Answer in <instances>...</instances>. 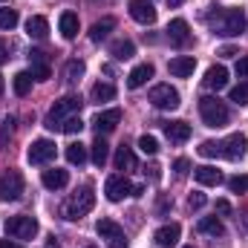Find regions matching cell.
<instances>
[{"instance_id": "cell-1", "label": "cell", "mask_w": 248, "mask_h": 248, "mask_svg": "<svg viewBox=\"0 0 248 248\" xmlns=\"http://www.w3.org/2000/svg\"><path fill=\"white\" fill-rule=\"evenodd\" d=\"M214 12L205 15L208 26L214 29V35H222V38H237L243 29H246V15L243 9H222V6H211Z\"/></svg>"}, {"instance_id": "cell-2", "label": "cell", "mask_w": 248, "mask_h": 248, "mask_svg": "<svg viewBox=\"0 0 248 248\" xmlns=\"http://www.w3.org/2000/svg\"><path fill=\"white\" fill-rule=\"evenodd\" d=\"M81 104H84L81 95H63V98H58V101L52 104V110L46 113V127L61 133L63 122H66L69 116H78V113H81Z\"/></svg>"}, {"instance_id": "cell-3", "label": "cell", "mask_w": 248, "mask_h": 248, "mask_svg": "<svg viewBox=\"0 0 248 248\" xmlns=\"http://www.w3.org/2000/svg\"><path fill=\"white\" fill-rule=\"evenodd\" d=\"M93 205H95V193H93V185H84L78 193H72L69 199H66V205H63V219H81V217H87L90 211H93Z\"/></svg>"}, {"instance_id": "cell-4", "label": "cell", "mask_w": 248, "mask_h": 248, "mask_svg": "<svg viewBox=\"0 0 248 248\" xmlns=\"http://www.w3.org/2000/svg\"><path fill=\"white\" fill-rule=\"evenodd\" d=\"M199 116H202V122L208 124V127H225L228 119H231V113H228V107L219 101V98H214V95H205V98H199Z\"/></svg>"}, {"instance_id": "cell-5", "label": "cell", "mask_w": 248, "mask_h": 248, "mask_svg": "<svg viewBox=\"0 0 248 248\" xmlns=\"http://www.w3.org/2000/svg\"><path fill=\"white\" fill-rule=\"evenodd\" d=\"M6 234L15 237V240H32V237L38 234V219L29 217V214L9 217V219H6Z\"/></svg>"}, {"instance_id": "cell-6", "label": "cell", "mask_w": 248, "mask_h": 248, "mask_svg": "<svg viewBox=\"0 0 248 248\" xmlns=\"http://www.w3.org/2000/svg\"><path fill=\"white\" fill-rule=\"evenodd\" d=\"M95 231H98V237H101L110 248H127V234H124V228L116 219H110V217L98 219V222H95Z\"/></svg>"}, {"instance_id": "cell-7", "label": "cell", "mask_w": 248, "mask_h": 248, "mask_svg": "<svg viewBox=\"0 0 248 248\" xmlns=\"http://www.w3.org/2000/svg\"><path fill=\"white\" fill-rule=\"evenodd\" d=\"M147 101H150L153 107H159V110H176V107L182 104V98H179V90H173L170 84H156V87L150 90Z\"/></svg>"}, {"instance_id": "cell-8", "label": "cell", "mask_w": 248, "mask_h": 248, "mask_svg": "<svg viewBox=\"0 0 248 248\" xmlns=\"http://www.w3.org/2000/svg\"><path fill=\"white\" fill-rule=\"evenodd\" d=\"M23 193V176L17 170H9L0 176V199L3 202H17Z\"/></svg>"}, {"instance_id": "cell-9", "label": "cell", "mask_w": 248, "mask_h": 248, "mask_svg": "<svg viewBox=\"0 0 248 248\" xmlns=\"http://www.w3.org/2000/svg\"><path fill=\"white\" fill-rule=\"evenodd\" d=\"M219 150H222V156H225L228 162H240L248 150V139L243 133H231L225 141H219Z\"/></svg>"}, {"instance_id": "cell-10", "label": "cell", "mask_w": 248, "mask_h": 248, "mask_svg": "<svg viewBox=\"0 0 248 248\" xmlns=\"http://www.w3.org/2000/svg\"><path fill=\"white\" fill-rule=\"evenodd\" d=\"M26 159H29V165H46V162H52V159H55V141H49V139L32 141Z\"/></svg>"}, {"instance_id": "cell-11", "label": "cell", "mask_w": 248, "mask_h": 248, "mask_svg": "<svg viewBox=\"0 0 248 248\" xmlns=\"http://www.w3.org/2000/svg\"><path fill=\"white\" fill-rule=\"evenodd\" d=\"M130 17L141 26H150L156 23V9L150 0H130Z\"/></svg>"}, {"instance_id": "cell-12", "label": "cell", "mask_w": 248, "mask_h": 248, "mask_svg": "<svg viewBox=\"0 0 248 248\" xmlns=\"http://www.w3.org/2000/svg\"><path fill=\"white\" fill-rule=\"evenodd\" d=\"M165 32H168V41H170L173 46H187V44H190V26H187L185 17H176V20H170Z\"/></svg>"}, {"instance_id": "cell-13", "label": "cell", "mask_w": 248, "mask_h": 248, "mask_svg": "<svg viewBox=\"0 0 248 248\" xmlns=\"http://www.w3.org/2000/svg\"><path fill=\"white\" fill-rule=\"evenodd\" d=\"M104 193H107L110 202H122L124 196H133V185L124 176H110L107 185H104Z\"/></svg>"}, {"instance_id": "cell-14", "label": "cell", "mask_w": 248, "mask_h": 248, "mask_svg": "<svg viewBox=\"0 0 248 248\" xmlns=\"http://www.w3.org/2000/svg\"><path fill=\"white\" fill-rule=\"evenodd\" d=\"M122 122V110L119 107H113V110H104V113H98L95 119H93V127H95V133L101 136V133H113L116 127Z\"/></svg>"}, {"instance_id": "cell-15", "label": "cell", "mask_w": 248, "mask_h": 248, "mask_svg": "<svg viewBox=\"0 0 248 248\" xmlns=\"http://www.w3.org/2000/svg\"><path fill=\"white\" fill-rule=\"evenodd\" d=\"M179 234H182V228H179V222H168V225H162L156 234H153V243L159 248H173L179 243Z\"/></svg>"}, {"instance_id": "cell-16", "label": "cell", "mask_w": 248, "mask_h": 248, "mask_svg": "<svg viewBox=\"0 0 248 248\" xmlns=\"http://www.w3.org/2000/svg\"><path fill=\"white\" fill-rule=\"evenodd\" d=\"M193 179H196L199 185H205V187L222 185V173H219L214 165H202V168H193Z\"/></svg>"}, {"instance_id": "cell-17", "label": "cell", "mask_w": 248, "mask_h": 248, "mask_svg": "<svg viewBox=\"0 0 248 248\" xmlns=\"http://www.w3.org/2000/svg\"><path fill=\"white\" fill-rule=\"evenodd\" d=\"M205 87L208 90H225L228 87V69L222 66V63H217V66H211L208 72H205Z\"/></svg>"}, {"instance_id": "cell-18", "label": "cell", "mask_w": 248, "mask_h": 248, "mask_svg": "<svg viewBox=\"0 0 248 248\" xmlns=\"http://www.w3.org/2000/svg\"><path fill=\"white\" fill-rule=\"evenodd\" d=\"M162 130H165V136L173 144H185L187 139H190V124H185V122H165Z\"/></svg>"}, {"instance_id": "cell-19", "label": "cell", "mask_w": 248, "mask_h": 248, "mask_svg": "<svg viewBox=\"0 0 248 248\" xmlns=\"http://www.w3.org/2000/svg\"><path fill=\"white\" fill-rule=\"evenodd\" d=\"M150 78H153V63H139V66H133V72L127 75V87H130V90H139V87H144Z\"/></svg>"}, {"instance_id": "cell-20", "label": "cell", "mask_w": 248, "mask_h": 248, "mask_svg": "<svg viewBox=\"0 0 248 248\" xmlns=\"http://www.w3.org/2000/svg\"><path fill=\"white\" fill-rule=\"evenodd\" d=\"M29 75L35 78V81H46L52 72H49V63H46V55L44 52H29Z\"/></svg>"}, {"instance_id": "cell-21", "label": "cell", "mask_w": 248, "mask_h": 248, "mask_svg": "<svg viewBox=\"0 0 248 248\" xmlns=\"http://www.w3.org/2000/svg\"><path fill=\"white\" fill-rule=\"evenodd\" d=\"M168 69H170V75H176V78H187V75H193V69H196V58H193V55H179V58H173V61L168 63Z\"/></svg>"}, {"instance_id": "cell-22", "label": "cell", "mask_w": 248, "mask_h": 248, "mask_svg": "<svg viewBox=\"0 0 248 248\" xmlns=\"http://www.w3.org/2000/svg\"><path fill=\"white\" fill-rule=\"evenodd\" d=\"M41 182H44V187H49V190H61L69 182V173L61 170V168H52V170H44L41 173Z\"/></svg>"}, {"instance_id": "cell-23", "label": "cell", "mask_w": 248, "mask_h": 248, "mask_svg": "<svg viewBox=\"0 0 248 248\" xmlns=\"http://www.w3.org/2000/svg\"><path fill=\"white\" fill-rule=\"evenodd\" d=\"M26 35L35 38V41H44V38L49 35V20L41 17V15H32V17L26 20Z\"/></svg>"}, {"instance_id": "cell-24", "label": "cell", "mask_w": 248, "mask_h": 248, "mask_svg": "<svg viewBox=\"0 0 248 248\" xmlns=\"http://www.w3.org/2000/svg\"><path fill=\"white\" fill-rule=\"evenodd\" d=\"M113 29H116V17H101L98 23H93V29H90V41H93V44H101Z\"/></svg>"}, {"instance_id": "cell-25", "label": "cell", "mask_w": 248, "mask_h": 248, "mask_svg": "<svg viewBox=\"0 0 248 248\" xmlns=\"http://www.w3.org/2000/svg\"><path fill=\"white\" fill-rule=\"evenodd\" d=\"M196 231L205 234V237H214V240L225 234V228H222V222H219L217 217H202V219L196 222Z\"/></svg>"}, {"instance_id": "cell-26", "label": "cell", "mask_w": 248, "mask_h": 248, "mask_svg": "<svg viewBox=\"0 0 248 248\" xmlns=\"http://www.w3.org/2000/svg\"><path fill=\"white\" fill-rule=\"evenodd\" d=\"M58 29H61V35L66 41H72L78 35V15L75 12H63L61 20H58Z\"/></svg>"}, {"instance_id": "cell-27", "label": "cell", "mask_w": 248, "mask_h": 248, "mask_svg": "<svg viewBox=\"0 0 248 248\" xmlns=\"http://www.w3.org/2000/svg\"><path fill=\"white\" fill-rule=\"evenodd\" d=\"M110 55L116 58V61H130L133 55H136V44L133 41H113V46H110Z\"/></svg>"}, {"instance_id": "cell-28", "label": "cell", "mask_w": 248, "mask_h": 248, "mask_svg": "<svg viewBox=\"0 0 248 248\" xmlns=\"http://www.w3.org/2000/svg\"><path fill=\"white\" fill-rule=\"evenodd\" d=\"M90 98H93L95 104H104V101H113V98H116V87H113V84H101V81H98V84L93 87V93H90Z\"/></svg>"}, {"instance_id": "cell-29", "label": "cell", "mask_w": 248, "mask_h": 248, "mask_svg": "<svg viewBox=\"0 0 248 248\" xmlns=\"http://www.w3.org/2000/svg\"><path fill=\"white\" fill-rule=\"evenodd\" d=\"M116 170H136V153L130 150V147H119V153H116Z\"/></svg>"}, {"instance_id": "cell-30", "label": "cell", "mask_w": 248, "mask_h": 248, "mask_svg": "<svg viewBox=\"0 0 248 248\" xmlns=\"http://www.w3.org/2000/svg\"><path fill=\"white\" fill-rule=\"evenodd\" d=\"M87 159H90V156H87V147H84L81 141H75V144L66 147V162H69V165H78V168H81Z\"/></svg>"}, {"instance_id": "cell-31", "label": "cell", "mask_w": 248, "mask_h": 248, "mask_svg": "<svg viewBox=\"0 0 248 248\" xmlns=\"http://www.w3.org/2000/svg\"><path fill=\"white\" fill-rule=\"evenodd\" d=\"M107 156H110V147H107V141L98 136L95 141H93V165H98V168H104V162H107Z\"/></svg>"}, {"instance_id": "cell-32", "label": "cell", "mask_w": 248, "mask_h": 248, "mask_svg": "<svg viewBox=\"0 0 248 248\" xmlns=\"http://www.w3.org/2000/svg\"><path fill=\"white\" fill-rule=\"evenodd\" d=\"M32 81H35V78H32L29 72H17V75H15V81H12V87H15V95H20V98H23V95H29V90H32Z\"/></svg>"}, {"instance_id": "cell-33", "label": "cell", "mask_w": 248, "mask_h": 248, "mask_svg": "<svg viewBox=\"0 0 248 248\" xmlns=\"http://www.w3.org/2000/svg\"><path fill=\"white\" fill-rule=\"evenodd\" d=\"M81 75H84V61H69L63 66V78H66V84H78L81 81Z\"/></svg>"}, {"instance_id": "cell-34", "label": "cell", "mask_w": 248, "mask_h": 248, "mask_svg": "<svg viewBox=\"0 0 248 248\" xmlns=\"http://www.w3.org/2000/svg\"><path fill=\"white\" fill-rule=\"evenodd\" d=\"M139 150H141L144 156H156V153H159V141H156V136H147V133H144V136L139 139Z\"/></svg>"}, {"instance_id": "cell-35", "label": "cell", "mask_w": 248, "mask_h": 248, "mask_svg": "<svg viewBox=\"0 0 248 248\" xmlns=\"http://www.w3.org/2000/svg\"><path fill=\"white\" fill-rule=\"evenodd\" d=\"M228 98L234 101V104H240V107H246L248 104V84H237V87H231V93H228Z\"/></svg>"}, {"instance_id": "cell-36", "label": "cell", "mask_w": 248, "mask_h": 248, "mask_svg": "<svg viewBox=\"0 0 248 248\" xmlns=\"http://www.w3.org/2000/svg\"><path fill=\"white\" fill-rule=\"evenodd\" d=\"M17 26V12L15 9H0V29H15Z\"/></svg>"}, {"instance_id": "cell-37", "label": "cell", "mask_w": 248, "mask_h": 248, "mask_svg": "<svg viewBox=\"0 0 248 248\" xmlns=\"http://www.w3.org/2000/svg\"><path fill=\"white\" fill-rule=\"evenodd\" d=\"M228 190H231V193H248V176L246 173L231 176V179H228Z\"/></svg>"}, {"instance_id": "cell-38", "label": "cell", "mask_w": 248, "mask_h": 248, "mask_svg": "<svg viewBox=\"0 0 248 248\" xmlns=\"http://www.w3.org/2000/svg\"><path fill=\"white\" fill-rule=\"evenodd\" d=\"M199 156H205V159L222 156V150H219V141H202V144H199Z\"/></svg>"}, {"instance_id": "cell-39", "label": "cell", "mask_w": 248, "mask_h": 248, "mask_svg": "<svg viewBox=\"0 0 248 248\" xmlns=\"http://www.w3.org/2000/svg\"><path fill=\"white\" fill-rule=\"evenodd\" d=\"M84 130V122H81V116H69L66 122H63L61 133H69V136H75V133H81Z\"/></svg>"}, {"instance_id": "cell-40", "label": "cell", "mask_w": 248, "mask_h": 248, "mask_svg": "<svg viewBox=\"0 0 248 248\" xmlns=\"http://www.w3.org/2000/svg\"><path fill=\"white\" fill-rule=\"evenodd\" d=\"M187 170H190V162H187V159H176V162H173V173H176L179 179L187 176Z\"/></svg>"}, {"instance_id": "cell-41", "label": "cell", "mask_w": 248, "mask_h": 248, "mask_svg": "<svg viewBox=\"0 0 248 248\" xmlns=\"http://www.w3.org/2000/svg\"><path fill=\"white\" fill-rule=\"evenodd\" d=\"M205 202H208V196H205V193H190V199H187V205H190L193 211H199Z\"/></svg>"}, {"instance_id": "cell-42", "label": "cell", "mask_w": 248, "mask_h": 248, "mask_svg": "<svg viewBox=\"0 0 248 248\" xmlns=\"http://www.w3.org/2000/svg\"><path fill=\"white\" fill-rule=\"evenodd\" d=\"M237 78H248V55L237 61Z\"/></svg>"}, {"instance_id": "cell-43", "label": "cell", "mask_w": 248, "mask_h": 248, "mask_svg": "<svg viewBox=\"0 0 248 248\" xmlns=\"http://www.w3.org/2000/svg\"><path fill=\"white\" fill-rule=\"evenodd\" d=\"M217 55H219V58H234V55H237V49H234V46H222Z\"/></svg>"}, {"instance_id": "cell-44", "label": "cell", "mask_w": 248, "mask_h": 248, "mask_svg": "<svg viewBox=\"0 0 248 248\" xmlns=\"http://www.w3.org/2000/svg\"><path fill=\"white\" fill-rule=\"evenodd\" d=\"M144 173H147V176H150V179H153V182H159V176H162V173H159V168H156V165H150V168H147V170H144Z\"/></svg>"}, {"instance_id": "cell-45", "label": "cell", "mask_w": 248, "mask_h": 248, "mask_svg": "<svg viewBox=\"0 0 248 248\" xmlns=\"http://www.w3.org/2000/svg\"><path fill=\"white\" fill-rule=\"evenodd\" d=\"M217 211H219V214H225V217H228V214H231V205H228V202H225V199H219V202H217Z\"/></svg>"}, {"instance_id": "cell-46", "label": "cell", "mask_w": 248, "mask_h": 248, "mask_svg": "<svg viewBox=\"0 0 248 248\" xmlns=\"http://www.w3.org/2000/svg\"><path fill=\"white\" fill-rule=\"evenodd\" d=\"M0 248H23V246H17V243H12V240H3V243H0Z\"/></svg>"}, {"instance_id": "cell-47", "label": "cell", "mask_w": 248, "mask_h": 248, "mask_svg": "<svg viewBox=\"0 0 248 248\" xmlns=\"http://www.w3.org/2000/svg\"><path fill=\"white\" fill-rule=\"evenodd\" d=\"M6 58H9V55H6V46H3V41H0V63H6Z\"/></svg>"}, {"instance_id": "cell-48", "label": "cell", "mask_w": 248, "mask_h": 248, "mask_svg": "<svg viewBox=\"0 0 248 248\" xmlns=\"http://www.w3.org/2000/svg\"><path fill=\"white\" fill-rule=\"evenodd\" d=\"M46 248H61V246H58V240H55V237H49V243H46Z\"/></svg>"}, {"instance_id": "cell-49", "label": "cell", "mask_w": 248, "mask_h": 248, "mask_svg": "<svg viewBox=\"0 0 248 248\" xmlns=\"http://www.w3.org/2000/svg\"><path fill=\"white\" fill-rule=\"evenodd\" d=\"M182 3H185V0H168V6H170V9H176V6H182Z\"/></svg>"}, {"instance_id": "cell-50", "label": "cell", "mask_w": 248, "mask_h": 248, "mask_svg": "<svg viewBox=\"0 0 248 248\" xmlns=\"http://www.w3.org/2000/svg\"><path fill=\"white\" fill-rule=\"evenodd\" d=\"M243 225H246V231H248V214H246V217H243Z\"/></svg>"}, {"instance_id": "cell-51", "label": "cell", "mask_w": 248, "mask_h": 248, "mask_svg": "<svg viewBox=\"0 0 248 248\" xmlns=\"http://www.w3.org/2000/svg\"><path fill=\"white\" fill-rule=\"evenodd\" d=\"M0 95H3V78H0Z\"/></svg>"}, {"instance_id": "cell-52", "label": "cell", "mask_w": 248, "mask_h": 248, "mask_svg": "<svg viewBox=\"0 0 248 248\" xmlns=\"http://www.w3.org/2000/svg\"><path fill=\"white\" fill-rule=\"evenodd\" d=\"M87 248H95V246H87Z\"/></svg>"}, {"instance_id": "cell-53", "label": "cell", "mask_w": 248, "mask_h": 248, "mask_svg": "<svg viewBox=\"0 0 248 248\" xmlns=\"http://www.w3.org/2000/svg\"><path fill=\"white\" fill-rule=\"evenodd\" d=\"M187 248H193V246H187Z\"/></svg>"}, {"instance_id": "cell-54", "label": "cell", "mask_w": 248, "mask_h": 248, "mask_svg": "<svg viewBox=\"0 0 248 248\" xmlns=\"http://www.w3.org/2000/svg\"><path fill=\"white\" fill-rule=\"evenodd\" d=\"M0 3H3V0H0Z\"/></svg>"}]
</instances>
